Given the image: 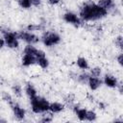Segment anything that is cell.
Returning <instances> with one entry per match:
<instances>
[{"label": "cell", "mask_w": 123, "mask_h": 123, "mask_svg": "<svg viewBox=\"0 0 123 123\" xmlns=\"http://www.w3.org/2000/svg\"><path fill=\"white\" fill-rule=\"evenodd\" d=\"M41 3H42V0H32V6L37 7V8L40 7Z\"/></svg>", "instance_id": "83f0119b"}, {"label": "cell", "mask_w": 123, "mask_h": 123, "mask_svg": "<svg viewBox=\"0 0 123 123\" xmlns=\"http://www.w3.org/2000/svg\"><path fill=\"white\" fill-rule=\"evenodd\" d=\"M65 109V105L63 103L61 102H52L49 103V111H51L52 113H60L62 111H63Z\"/></svg>", "instance_id": "7c38bea8"}, {"label": "cell", "mask_w": 123, "mask_h": 123, "mask_svg": "<svg viewBox=\"0 0 123 123\" xmlns=\"http://www.w3.org/2000/svg\"><path fill=\"white\" fill-rule=\"evenodd\" d=\"M4 45H5V41H4L3 37H0V49H1V48H3V47H4Z\"/></svg>", "instance_id": "4dcf8cb0"}, {"label": "cell", "mask_w": 123, "mask_h": 123, "mask_svg": "<svg viewBox=\"0 0 123 123\" xmlns=\"http://www.w3.org/2000/svg\"><path fill=\"white\" fill-rule=\"evenodd\" d=\"M12 91L13 93V95L17 98H20L22 96V93H23V89H22V86L21 85L19 84H13L12 86Z\"/></svg>", "instance_id": "ac0fdd59"}, {"label": "cell", "mask_w": 123, "mask_h": 123, "mask_svg": "<svg viewBox=\"0 0 123 123\" xmlns=\"http://www.w3.org/2000/svg\"><path fill=\"white\" fill-rule=\"evenodd\" d=\"M1 96H2V99H3L6 103H8L10 106L14 102V100H13V98H12V94H11V93H9V92H7V91H3Z\"/></svg>", "instance_id": "603a6c76"}, {"label": "cell", "mask_w": 123, "mask_h": 123, "mask_svg": "<svg viewBox=\"0 0 123 123\" xmlns=\"http://www.w3.org/2000/svg\"><path fill=\"white\" fill-rule=\"evenodd\" d=\"M72 110L74 111V113L76 114L77 118L80 120V121H86V109L85 108H81L79 105H76L74 104L72 106Z\"/></svg>", "instance_id": "8fae6325"}, {"label": "cell", "mask_w": 123, "mask_h": 123, "mask_svg": "<svg viewBox=\"0 0 123 123\" xmlns=\"http://www.w3.org/2000/svg\"><path fill=\"white\" fill-rule=\"evenodd\" d=\"M87 85H88V87L90 88V90L94 91V90H97V89L103 85V81H102V79H100L99 77L90 76V77L88 78Z\"/></svg>", "instance_id": "9c48e42d"}, {"label": "cell", "mask_w": 123, "mask_h": 123, "mask_svg": "<svg viewBox=\"0 0 123 123\" xmlns=\"http://www.w3.org/2000/svg\"><path fill=\"white\" fill-rule=\"evenodd\" d=\"M37 63L42 69H46L49 66V60L47 59L46 55H43V56H40V57L37 58Z\"/></svg>", "instance_id": "e0dca14e"}, {"label": "cell", "mask_w": 123, "mask_h": 123, "mask_svg": "<svg viewBox=\"0 0 123 123\" xmlns=\"http://www.w3.org/2000/svg\"><path fill=\"white\" fill-rule=\"evenodd\" d=\"M76 64L77 66L82 69V70H86L89 68V63H88V61L84 58V57H79L77 60H76Z\"/></svg>", "instance_id": "2e32d148"}, {"label": "cell", "mask_w": 123, "mask_h": 123, "mask_svg": "<svg viewBox=\"0 0 123 123\" xmlns=\"http://www.w3.org/2000/svg\"><path fill=\"white\" fill-rule=\"evenodd\" d=\"M98 5H100L101 7H103L105 10H107L108 12L114 10L115 8V2L114 0H98Z\"/></svg>", "instance_id": "5bb4252c"}, {"label": "cell", "mask_w": 123, "mask_h": 123, "mask_svg": "<svg viewBox=\"0 0 123 123\" xmlns=\"http://www.w3.org/2000/svg\"><path fill=\"white\" fill-rule=\"evenodd\" d=\"M105 108H106V106H105L102 102H100V103H99V109H101V110H105Z\"/></svg>", "instance_id": "1f68e13d"}, {"label": "cell", "mask_w": 123, "mask_h": 123, "mask_svg": "<svg viewBox=\"0 0 123 123\" xmlns=\"http://www.w3.org/2000/svg\"><path fill=\"white\" fill-rule=\"evenodd\" d=\"M40 40L46 47H54L61 43L62 37L54 31H45L40 37Z\"/></svg>", "instance_id": "277c9868"}, {"label": "cell", "mask_w": 123, "mask_h": 123, "mask_svg": "<svg viewBox=\"0 0 123 123\" xmlns=\"http://www.w3.org/2000/svg\"><path fill=\"white\" fill-rule=\"evenodd\" d=\"M6 122H7L6 119H2V118H0V123H6Z\"/></svg>", "instance_id": "d6a6232c"}, {"label": "cell", "mask_w": 123, "mask_h": 123, "mask_svg": "<svg viewBox=\"0 0 123 123\" xmlns=\"http://www.w3.org/2000/svg\"><path fill=\"white\" fill-rule=\"evenodd\" d=\"M46 1H47V3H48L49 5H52V6L58 5V4L61 2V0H46Z\"/></svg>", "instance_id": "f546056e"}, {"label": "cell", "mask_w": 123, "mask_h": 123, "mask_svg": "<svg viewBox=\"0 0 123 123\" xmlns=\"http://www.w3.org/2000/svg\"><path fill=\"white\" fill-rule=\"evenodd\" d=\"M0 31L3 34V39L5 41V44L9 48L16 49L19 47V38H18L17 33L12 32L10 29L5 28V27H1Z\"/></svg>", "instance_id": "3957f363"}, {"label": "cell", "mask_w": 123, "mask_h": 123, "mask_svg": "<svg viewBox=\"0 0 123 123\" xmlns=\"http://www.w3.org/2000/svg\"><path fill=\"white\" fill-rule=\"evenodd\" d=\"M24 91L26 93V95L29 97V99L35 97L36 95H37V88L35 87V86L30 83V82H27L26 85L24 86Z\"/></svg>", "instance_id": "4fadbf2b"}, {"label": "cell", "mask_w": 123, "mask_h": 123, "mask_svg": "<svg viewBox=\"0 0 123 123\" xmlns=\"http://www.w3.org/2000/svg\"><path fill=\"white\" fill-rule=\"evenodd\" d=\"M41 118H40V122L43 123H48V122H52L54 119V113H52L51 111H45L43 113H41Z\"/></svg>", "instance_id": "d6986e66"}, {"label": "cell", "mask_w": 123, "mask_h": 123, "mask_svg": "<svg viewBox=\"0 0 123 123\" xmlns=\"http://www.w3.org/2000/svg\"><path fill=\"white\" fill-rule=\"evenodd\" d=\"M11 109L12 111V113H13V116L14 118L17 120V121H22L24 120L25 116H26V111L24 108H22L18 103L16 102H13L12 105H11Z\"/></svg>", "instance_id": "52a82bcc"}, {"label": "cell", "mask_w": 123, "mask_h": 123, "mask_svg": "<svg viewBox=\"0 0 123 123\" xmlns=\"http://www.w3.org/2000/svg\"><path fill=\"white\" fill-rule=\"evenodd\" d=\"M17 3L19 5V7L24 9V10H28L31 7H33L32 6V0H17Z\"/></svg>", "instance_id": "cb8c5ba5"}, {"label": "cell", "mask_w": 123, "mask_h": 123, "mask_svg": "<svg viewBox=\"0 0 123 123\" xmlns=\"http://www.w3.org/2000/svg\"><path fill=\"white\" fill-rule=\"evenodd\" d=\"M102 81H103V84L106 86L111 87V88H116L119 85V82H118L117 78L112 74H105Z\"/></svg>", "instance_id": "ba28073f"}, {"label": "cell", "mask_w": 123, "mask_h": 123, "mask_svg": "<svg viewBox=\"0 0 123 123\" xmlns=\"http://www.w3.org/2000/svg\"><path fill=\"white\" fill-rule=\"evenodd\" d=\"M44 25H42L41 23H38V24H29L26 29L27 31L29 32H35V31H42L44 30Z\"/></svg>", "instance_id": "44dd1931"}, {"label": "cell", "mask_w": 123, "mask_h": 123, "mask_svg": "<svg viewBox=\"0 0 123 123\" xmlns=\"http://www.w3.org/2000/svg\"><path fill=\"white\" fill-rule=\"evenodd\" d=\"M37 51H38V49L36 46H34L33 44H27L23 49V54H32V55L36 56Z\"/></svg>", "instance_id": "ffe728a7"}, {"label": "cell", "mask_w": 123, "mask_h": 123, "mask_svg": "<svg viewBox=\"0 0 123 123\" xmlns=\"http://www.w3.org/2000/svg\"><path fill=\"white\" fill-rule=\"evenodd\" d=\"M89 77H90L89 72H86V70H84L83 72H81V73L76 75V81L78 83H80V84L85 85V84H87V81H88Z\"/></svg>", "instance_id": "9a60e30c"}, {"label": "cell", "mask_w": 123, "mask_h": 123, "mask_svg": "<svg viewBox=\"0 0 123 123\" xmlns=\"http://www.w3.org/2000/svg\"><path fill=\"white\" fill-rule=\"evenodd\" d=\"M116 61H117V62H118V64L120 65V66H122V64H123V55H122V53H120L117 57H116Z\"/></svg>", "instance_id": "f1b7e54d"}, {"label": "cell", "mask_w": 123, "mask_h": 123, "mask_svg": "<svg viewBox=\"0 0 123 123\" xmlns=\"http://www.w3.org/2000/svg\"><path fill=\"white\" fill-rule=\"evenodd\" d=\"M37 63V58L35 55L32 54H23L21 58V64L25 67H29Z\"/></svg>", "instance_id": "30bf717a"}, {"label": "cell", "mask_w": 123, "mask_h": 123, "mask_svg": "<svg viewBox=\"0 0 123 123\" xmlns=\"http://www.w3.org/2000/svg\"><path fill=\"white\" fill-rule=\"evenodd\" d=\"M97 119V113L94 111L91 110H87L86 111V121H89V122H93Z\"/></svg>", "instance_id": "7402d4cb"}, {"label": "cell", "mask_w": 123, "mask_h": 123, "mask_svg": "<svg viewBox=\"0 0 123 123\" xmlns=\"http://www.w3.org/2000/svg\"><path fill=\"white\" fill-rule=\"evenodd\" d=\"M31 110L36 114H40L49 111V102L46 98L42 96L36 95L35 97L30 99Z\"/></svg>", "instance_id": "7a4b0ae2"}, {"label": "cell", "mask_w": 123, "mask_h": 123, "mask_svg": "<svg viewBox=\"0 0 123 123\" xmlns=\"http://www.w3.org/2000/svg\"><path fill=\"white\" fill-rule=\"evenodd\" d=\"M62 19H63L64 22H66V23H68L70 25H73L75 27L81 26L82 25V22H83L82 19L80 18V16L77 13H75L73 12H70V11H68V12H66L63 13Z\"/></svg>", "instance_id": "8992f818"}, {"label": "cell", "mask_w": 123, "mask_h": 123, "mask_svg": "<svg viewBox=\"0 0 123 123\" xmlns=\"http://www.w3.org/2000/svg\"><path fill=\"white\" fill-rule=\"evenodd\" d=\"M74 100H75V97L73 94H68L64 97V103L69 107H72L74 105Z\"/></svg>", "instance_id": "484cf974"}, {"label": "cell", "mask_w": 123, "mask_h": 123, "mask_svg": "<svg viewBox=\"0 0 123 123\" xmlns=\"http://www.w3.org/2000/svg\"><path fill=\"white\" fill-rule=\"evenodd\" d=\"M18 38L23 40L24 42H26L27 44H37L39 40L40 37H38V36H37L36 34H34L33 32H29V31H20L17 33Z\"/></svg>", "instance_id": "5b68a950"}, {"label": "cell", "mask_w": 123, "mask_h": 123, "mask_svg": "<svg viewBox=\"0 0 123 123\" xmlns=\"http://www.w3.org/2000/svg\"><path fill=\"white\" fill-rule=\"evenodd\" d=\"M114 43H115V46L117 48H119L120 50H122L123 48V37L122 36H118L115 37V40H114Z\"/></svg>", "instance_id": "4316f807"}, {"label": "cell", "mask_w": 123, "mask_h": 123, "mask_svg": "<svg viewBox=\"0 0 123 123\" xmlns=\"http://www.w3.org/2000/svg\"><path fill=\"white\" fill-rule=\"evenodd\" d=\"M102 74V68L100 66H94L89 70V75L94 77H100Z\"/></svg>", "instance_id": "d4e9b609"}, {"label": "cell", "mask_w": 123, "mask_h": 123, "mask_svg": "<svg viewBox=\"0 0 123 123\" xmlns=\"http://www.w3.org/2000/svg\"><path fill=\"white\" fill-rule=\"evenodd\" d=\"M109 12L94 2H86L79 9V16L82 21H97L105 18Z\"/></svg>", "instance_id": "6da1fadb"}]
</instances>
